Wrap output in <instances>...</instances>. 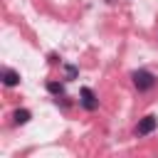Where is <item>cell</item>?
I'll return each mask as SVG.
<instances>
[{
  "mask_svg": "<svg viewBox=\"0 0 158 158\" xmlns=\"http://www.w3.org/2000/svg\"><path fill=\"white\" fill-rule=\"evenodd\" d=\"M47 91L59 96V94H64V84L62 81H47Z\"/></svg>",
  "mask_w": 158,
  "mask_h": 158,
  "instance_id": "8992f818",
  "label": "cell"
},
{
  "mask_svg": "<svg viewBox=\"0 0 158 158\" xmlns=\"http://www.w3.org/2000/svg\"><path fill=\"white\" fill-rule=\"evenodd\" d=\"M156 126H158V118H156L153 114H148V116H143V118L138 121V126H136V136H148V133L156 131Z\"/></svg>",
  "mask_w": 158,
  "mask_h": 158,
  "instance_id": "7a4b0ae2",
  "label": "cell"
},
{
  "mask_svg": "<svg viewBox=\"0 0 158 158\" xmlns=\"http://www.w3.org/2000/svg\"><path fill=\"white\" fill-rule=\"evenodd\" d=\"M79 101H81V106L86 109V111H94L96 106H99V99H96V94L89 89V86H81V91H79Z\"/></svg>",
  "mask_w": 158,
  "mask_h": 158,
  "instance_id": "3957f363",
  "label": "cell"
},
{
  "mask_svg": "<svg viewBox=\"0 0 158 158\" xmlns=\"http://www.w3.org/2000/svg\"><path fill=\"white\" fill-rule=\"evenodd\" d=\"M2 84H5V86L20 84V74H17L15 69H2Z\"/></svg>",
  "mask_w": 158,
  "mask_h": 158,
  "instance_id": "277c9868",
  "label": "cell"
},
{
  "mask_svg": "<svg viewBox=\"0 0 158 158\" xmlns=\"http://www.w3.org/2000/svg\"><path fill=\"white\" fill-rule=\"evenodd\" d=\"M12 116H15V123H27V121L32 118V114H30L27 109H17Z\"/></svg>",
  "mask_w": 158,
  "mask_h": 158,
  "instance_id": "5b68a950",
  "label": "cell"
},
{
  "mask_svg": "<svg viewBox=\"0 0 158 158\" xmlns=\"http://www.w3.org/2000/svg\"><path fill=\"white\" fill-rule=\"evenodd\" d=\"M131 79H133V86H136L138 91H148V89H153L156 81H158L148 69H136V72L131 74Z\"/></svg>",
  "mask_w": 158,
  "mask_h": 158,
  "instance_id": "6da1fadb",
  "label": "cell"
},
{
  "mask_svg": "<svg viewBox=\"0 0 158 158\" xmlns=\"http://www.w3.org/2000/svg\"><path fill=\"white\" fill-rule=\"evenodd\" d=\"M64 69H67V79H74V77H77V67H72V64H67Z\"/></svg>",
  "mask_w": 158,
  "mask_h": 158,
  "instance_id": "52a82bcc",
  "label": "cell"
}]
</instances>
